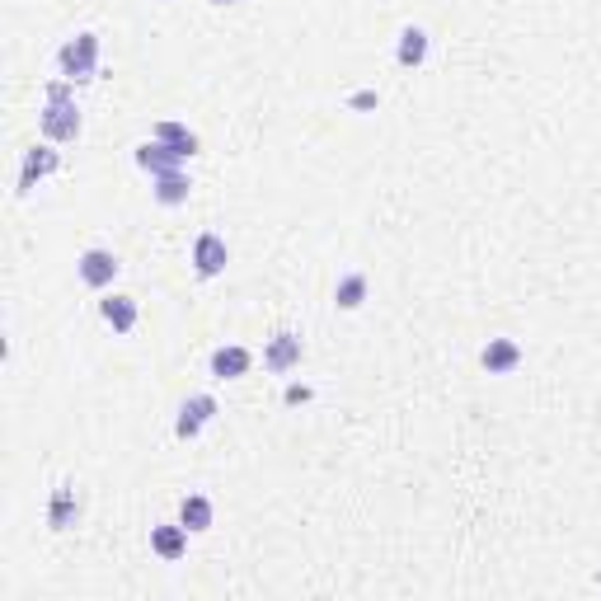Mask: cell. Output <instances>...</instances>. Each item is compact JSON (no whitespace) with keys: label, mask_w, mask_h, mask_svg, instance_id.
Listing matches in <instances>:
<instances>
[{"label":"cell","mask_w":601,"mask_h":601,"mask_svg":"<svg viewBox=\"0 0 601 601\" xmlns=\"http://www.w3.org/2000/svg\"><path fill=\"white\" fill-rule=\"evenodd\" d=\"M207 5H235V0H207Z\"/></svg>","instance_id":"21"},{"label":"cell","mask_w":601,"mask_h":601,"mask_svg":"<svg viewBox=\"0 0 601 601\" xmlns=\"http://www.w3.org/2000/svg\"><path fill=\"white\" fill-rule=\"evenodd\" d=\"M76 517H80L76 489H71V484H62V489L52 494V508H47V526H52V531H66V526H76Z\"/></svg>","instance_id":"15"},{"label":"cell","mask_w":601,"mask_h":601,"mask_svg":"<svg viewBox=\"0 0 601 601\" xmlns=\"http://www.w3.org/2000/svg\"><path fill=\"white\" fill-rule=\"evenodd\" d=\"M226 263H231V249H226V240L216 231H202L198 240H193V273L198 278H221L226 273Z\"/></svg>","instance_id":"4"},{"label":"cell","mask_w":601,"mask_h":601,"mask_svg":"<svg viewBox=\"0 0 601 601\" xmlns=\"http://www.w3.org/2000/svg\"><path fill=\"white\" fill-rule=\"evenodd\" d=\"M376 104H381V94L376 90H357L353 99H348V108H357V113H367V108H376Z\"/></svg>","instance_id":"19"},{"label":"cell","mask_w":601,"mask_h":601,"mask_svg":"<svg viewBox=\"0 0 601 601\" xmlns=\"http://www.w3.org/2000/svg\"><path fill=\"white\" fill-rule=\"evenodd\" d=\"M151 550L160 559H165V564H174V559H184V550H188V526L179 522H165V526H151Z\"/></svg>","instance_id":"10"},{"label":"cell","mask_w":601,"mask_h":601,"mask_svg":"<svg viewBox=\"0 0 601 601\" xmlns=\"http://www.w3.org/2000/svg\"><path fill=\"white\" fill-rule=\"evenodd\" d=\"M99 315H104V324L113 334H132V329H137V301H132V296H108V301H99Z\"/></svg>","instance_id":"11"},{"label":"cell","mask_w":601,"mask_h":601,"mask_svg":"<svg viewBox=\"0 0 601 601\" xmlns=\"http://www.w3.org/2000/svg\"><path fill=\"white\" fill-rule=\"evenodd\" d=\"M249 362H254V357H249V348H240V343L216 348V353H212V376H216V381H240V376L249 371Z\"/></svg>","instance_id":"12"},{"label":"cell","mask_w":601,"mask_h":601,"mask_svg":"<svg viewBox=\"0 0 601 601\" xmlns=\"http://www.w3.org/2000/svg\"><path fill=\"white\" fill-rule=\"evenodd\" d=\"M395 62H400V66H423V62H428V29H418V24H409V29L400 33V47H395Z\"/></svg>","instance_id":"16"},{"label":"cell","mask_w":601,"mask_h":601,"mask_svg":"<svg viewBox=\"0 0 601 601\" xmlns=\"http://www.w3.org/2000/svg\"><path fill=\"white\" fill-rule=\"evenodd\" d=\"M57 66H62L66 80H94V71H99V33H76L71 43L57 52Z\"/></svg>","instance_id":"2"},{"label":"cell","mask_w":601,"mask_h":601,"mask_svg":"<svg viewBox=\"0 0 601 601\" xmlns=\"http://www.w3.org/2000/svg\"><path fill=\"white\" fill-rule=\"evenodd\" d=\"M155 141H165V146H170V151H179L184 155V160H193V155H198V132H188L184 123H155V132H151Z\"/></svg>","instance_id":"14"},{"label":"cell","mask_w":601,"mask_h":601,"mask_svg":"<svg viewBox=\"0 0 601 601\" xmlns=\"http://www.w3.org/2000/svg\"><path fill=\"white\" fill-rule=\"evenodd\" d=\"M38 127H43L47 141H62V146L80 137V104H76V94H71V80H52L43 90Z\"/></svg>","instance_id":"1"},{"label":"cell","mask_w":601,"mask_h":601,"mask_svg":"<svg viewBox=\"0 0 601 601\" xmlns=\"http://www.w3.org/2000/svg\"><path fill=\"white\" fill-rule=\"evenodd\" d=\"M118 254L113 249H85L76 259V273H80V282L90 287V292H104V287H113V278H118Z\"/></svg>","instance_id":"3"},{"label":"cell","mask_w":601,"mask_h":601,"mask_svg":"<svg viewBox=\"0 0 601 601\" xmlns=\"http://www.w3.org/2000/svg\"><path fill=\"white\" fill-rule=\"evenodd\" d=\"M479 362H484L489 376H512V371L522 367V348L512 339H489V348L479 353Z\"/></svg>","instance_id":"8"},{"label":"cell","mask_w":601,"mask_h":601,"mask_svg":"<svg viewBox=\"0 0 601 601\" xmlns=\"http://www.w3.org/2000/svg\"><path fill=\"white\" fill-rule=\"evenodd\" d=\"M179 522H184L188 531H212V498L188 494L184 503H179Z\"/></svg>","instance_id":"17"},{"label":"cell","mask_w":601,"mask_h":601,"mask_svg":"<svg viewBox=\"0 0 601 601\" xmlns=\"http://www.w3.org/2000/svg\"><path fill=\"white\" fill-rule=\"evenodd\" d=\"M287 404H306L310 400V386H287V395H282Z\"/></svg>","instance_id":"20"},{"label":"cell","mask_w":601,"mask_h":601,"mask_svg":"<svg viewBox=\"0 0 601 601\" xmlns=\"http://www.w3.org/2000/svg\"><path fill=\"white\" fill-rule=\"evenodd\" d=\"M137 165H141V170H146V174H151V179H155V174H170V170H179V165H184V155H179V151H170V146H165V141H141V146H137Z\"/></svg>","instance_id":"9"},{"label":"cell","mask_w":601,"mask_h":601,"mask_svg":"<svg viewBox=\"0 0 601 601\" xmlns=\"http://www.w3.org/2000/svg\"><path fill=\"white\" fill-rule=\"evenodd\" d=\"M212 418H216V400H212V395H188L184 409H179V423H174V432H179L184 442H193V437H198V432L207 428Z\"/></svg>","instance_id":"7"},{"label":"cell","mask_w":601,"mask_h":601,"mask_svg":"<svg viewBox=\"0 0 601 601\" xmlns=\"http://www.w3.org/2000/svg\"><path fill=\"white\" fill-rule=\"evenodd\" d=\"M301 334H292V329H282V334H273L268 339V348H263V367L273 371V376H287L292 367H301Z\"/></svg>","instance_id":"6"},{"label":"cell","mask_w":601,"mask_h":601,"mask_svg":"<svg viewBox=\"0 0 601 601\" xmlns=\"http://www.w3.org/2000/svg\"><path fill=\"white\" fill-rule=\"evenodd\" d=\"M188 193H193V179L184 170L155 174V202L160 207H179V202H188Z\"/></svg>","instance_id":"13"},{"label":"cell","mask_w":601,"mask_h":601,"mask_svg":"<svg viewBox=\"0 0 601 601\" xmlns=\"http://www.w3.org/2000/svg\"><path fill=\"white\" fill-rule=\"evenodd\" d=\"M62 170V155L52 151V146H33V151H24V165H19V198H29L33 188L43 184L47 174H57Z\"/></svg>","instance_id":"5"},{"label":"cell","mask_w":601,"mask_h":601,"mask_svg":"<svg viewBox=\"0 0 601 601\" xmlns=\"http://www.w3.org/2000/svg\"><path fill=\"white\" fill-rule=\"evenodd\" d=\"M362 301H367V278H362V273H348V278L334 287V306H339V310H357Z\"/></svg>","instance_id":"18"}]
</instances>
